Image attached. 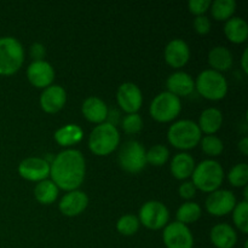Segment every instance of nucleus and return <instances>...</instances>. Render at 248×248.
Listing matches in <instances>:
<instances>
[{
  "mask_svg": "<svg viewBox=\"0 0 248 248\" xmlns=\"http://www.w3.org/2000/svg\"><path fill=\"white\" fill-rule=\"evenodd\" d=\"M24 62V48L14 36L0 38V75L10 77L18 72Z\"/></svg>",
  "mask_w": 248,
  "mask_h": 248,
  "instance_id": "5",
  "label": "nucleus"
},
{
  "mask_svg": "<svg viewBox=\"0 0 248 248\" xmlns=\"http://www.w3.org/2000/svg\"><path fill=\"white\" fill-rule=\"evenodd\" d=\"M211 15L216 21L227 22L234 17L236 10V2L234 0H215L211 1Z\"/></svg>",
  "mask_w": 248,
  "mask_h": 248,
  "instance_id": "28",
  "label": "nucleus"
},
{
  "mask_svg": "<svg viewBox=\"0 0 248 248\" xmlns=\"http://www.w3.org/2000/svg\"><path fill=\"white\" fill-rule=\"evenodd\" d=\"M138 219L143 227L149 230L164 229L170 223L169 208L161 201H147L140 208Z\"/></svg>",
  "mask_w": 248,
  "mask_h": 248,
  "instance_id": "9",
  "label": "nucleus"
},
{
  "mask_svg": "<svg viewBox=\"0 0 248 248\" xmlns=\"http://www.w3.org/2000/svg\"><path fill=\"white\" fill-rule=\"evenodd\" d=\"M195 160L188 153H178L171 160L170 170L171 174L178 181H186L190 178L195 169Z\"/></svg>",
  "mask_w": 248,
  "mask_h": 248,
  "instance_id": "21",
  "label": "nucleus"
},
{
  "mask_svg": "<svg viewBox=\"0 0 248 248\" xmlns=\"http://www.w3.org/2000/svg\"><path fill=\"white\" fill-rule=\"evenodd\" d=\"M232 222L235 227L242 232V234H248V202L246 200H242L236 202L234 210H232Z\"/></svg>",
  "mask_w": 248,
  "mask_h": 248,
  "instance_id": "32",
  "label": "nucleus"
},
{
  "mask_svg": "<svg viewBox=\"0 0 248 248\" xmlns=\"http://www.w3.org/2000/svg\"><path fill=\"white\" fill-rule=\"evenodd\" d=\"M237 148H239V152L241 153L242 155L247 156L248 155V138L244 137L237 144Z\"/></svg>",
  "mask_w": 248,
  "mask_h": 248,
  "instance_id": "39",
  "label": "nucleus"
},
{
  "mask_svg": "<svg viewBox=\"0 0 248 248\" xmlns=\"http://www.w3.org/2000/svg\"><path fill=\"white\" fill-rule=\"evenodd\" d=\"M236 196L227 189H218L208 194L205 201L206 211L215 217H224L232 212L236 205Z\"/></svg>",
  "mask_w": 248,
  "mask_h": 248,
  "instance_id": "11",
  "label": "nucleus"
},
{
  "mask_svg": "<svg viewBox=\"0 0 248 248\" xmlns=\"http://www.w3.org/2000/svg\"><path fill=\"white\" fill-rule=\"evenodd\" d=\"M195 90L201 97L208 101H220L228 93V81L222 73L205 69L195 80Z\"/></svg>",
  "mask_w": 248,
  "mask_h": 248,
  "instance_id": "6",
  "label": "nucleus"
},
{
  "mask_svg": "<svg viewBox=\"0 0 248 248\" xmlns=\"http://www.w3.org/2000/svg\"><path fill=\"white\" fill-rule=\"evenodd\" d=\"M200 145L202 152L211 157L219 156L223 153V150H224L223 140L216 135L203 136L200 140Z\"/></svg>",
  "mask_w": 248,
  "mask_h": 248,
  "instance_id": "30",
  "label": "nucleus"
},
{
  "mask_svg": "<svg viewBox=\"0 0 248 248\" xmlns=\"http://www.w3.org/2000/svg\"><path fill=\"white\" fill-rule=\"evenodd\" d=\"M211 1L210 0H191L188 2V9L190 14L194 16H202L210 10Z\"/></svg>",
  "mask_w": 248,
  "mask_h": 248,
  "instance_id": "35",
  "label": "nucleus"
},
{
  "mask_svg": "<svg viewBox=\"0 0 248 248\" xmlns=\"http://www.w3.org/2000/svg\"><path fill=\"white\" fill-rule=\"evenodd\" d=\"M247 60H248V50L244 51V53H242L241 56V67H242V70L245 72V74H248V65H247Z\"/></svg>",
  "mask_w": 248,
  "mask_h": 248,
  "instance_id": "40",
  "label": "nucleus"
},
{
  "mask_svg": "<svg viewBox=\"0 0 248 248\" xmlns=\"http://www.w3.org/2000/svg\"><path fill=\"white\" fill-rule=\"evenodd\" d=\"M223 125V113L218 108H207L199 116L198 126L201 133L216 135Z\"/></svg>",
  "mask_w": 248,
  "mask_h": 248,
  "instance_id": "23",
  "label": "nucleus"
},
{
  "mask_svg": "<svg viewBox=\"0 0 248 248\" xmlns=\"http://www.w3.org/2000/svg\"><path fill=\"white\" fill-rule=\"evenodd\" d=\"M116 101L126 114L138 113L143 104V93L133 82H124L116 91Z\"/></svg>",
  "mask_w": 248,
  "mask_h": 248,
  "instance_id": "13",
  "label": "nucleus"
},
{
  "mask_svg": "<svg viewBox=\"0 0 248 248\" xmlns=\"http://www.w3.org/2000/svg\"><path fill=\"white\" fill-rule=\"evenodd\" d=\"M201 215H202V210H201L199 203L194 202V201H186L177 210L176 218L177 222L189 225L198 222L201 218Z\"/></svg>",
  "mask_w": 248,
  "mask_h": 248,
  "instance_id": "27",
  "label": "nucleus"
},
{
  "mask_svg": "<svg viewBox=\"0 0 248 248\" xmlns=\"http://www.w3.org/2000/svg\"><path fill=\"white\" fill-rule=\"evenodd\" d=\"M224 34L232 44H244L248 38V24L241 17H232L224 24Z\"/></svg>",
  "mask_w": 248,
  "mask_h": 248,
  "instance_id": "25",
  "label": "nucleus"
},
{
  "mask_svg": "<svg viewBox=\"0 0 248 248\" xmlns=\"http://www.w3.org/2000/svg\"><path fill=\"white\" fill-rule=\"evenodd\" d=\"M145 148L137 140H128L121 147L118 155V161L121 169L131 174L142 172L147 166Z\"/></svg>",
  "mask_w": 248,
  "mask_h": 248,
  "instance_id": "8",
  "label": "nucleus"
},
{
  "mask_svg": "<svg viewBox=\"0 0 248 248\" xmlns=\"http://www.w3.org/2000/svg\"><path fill=\"white\" fill-rule=\"evenodd\" d=\"M120 144V132L111 123L99 124L91 131L89 137V149L97 156H108Z\"/></svg>",
  "mask_w": 248,
  "mask_h": 248,
  "instance_id": "3",
  "label": "nucleus"
},
{
  "mask_svg": "<svg viewBox=\"0 0 248 248\" xmlns=\"http://www.w3.org/2000/svg\"><path fill=\"white\" fill-rule=\"evenodd\" d=\"M202 138L198 124L183 119L172 124L167 131V140L173 148L179 150H191L200 144Z\"/></svg>",
  "mask_w": 248,
  "mask_h": 248,
  "instance_id": "4",
  "label": "nucleus"
},
{
  "mask_svg": "<svg viewBox=\"0 0 248 248\" xmlns=\"http://www.w3.org/2000/svg\"><path fill=\"white\" fill-rule=\"evenodd\" d=\"M55 69L47 61H33L27 68V79L36 89H46L55 80Z\"/></svg>",
  "mask_w": 248,
  "mask_h": 248,
  "instance_id": "14",
  "label": "nucleus"
},
{
  "mask_svg": "<svg viewBox=\"0 0 248 248\" xmlns=\"http://www.w3.org/2000/svg\"><path fill=\"white\" fill-rule=\"evenodd\" d=\"M140 223L137 216L125 215L116 222V230L124 236H132L140 230Z\"/></svg>",
  "mask_w": 248,
  "mask_h": 248,
  "instance_id": "31",
  "label": "nucleus"
},
{
  "mask_svg": "<svg viewBox=\"0 0 248 248\" xmlns=\"http://www.w3.org/2000/svg\"><path fill=\"white\" fill-rule=\"evenodd\" d=\"M181 98L170 92L164 91L156 94L149 107V114L155 121L161 124L171 123L181 114Z\"/></svg>",
  "mask_w": 248,
  "mask_h": 248,
  "instance_id": "7",
  "label": "nucleus"
},
{
  "mask_svg": "<svg viewBox=\"0 0 248 248\" xmlns=\"http://www.w3.org/2000/svg\"><path fill=\"white\" fill-rule=\"evenodd\" d=\"M89 206V196L81 190L68 191L58 203V210L65 217H77Z\"/></svg>",
  "mask_w": 248,
  "mask_h": 248,
  "instance_id": "16",
  "label": "nucleus"
},
{
  "mask_svg": "<svg viewBox=\"0 0 248 248\" xmlns=\"http://www.w3.org/2000/svg\"><path fill=\"white\" fill-rule=\"evenodd\" d=\"M162 241L166 248H194V236L188 225L171 222L164 228Z\"/></svg>",
  "mask_w": 248,
  "mask_h": 248,
  "instance_id": "10",
  "label": "nucleus"
},
{
  "mask_svg": "<svg viewBox=\"0 0 248 248\" xmlns=\"http://www.w3.org/2000/svg\"><path fill=\"white\" fill-rule=\"evenodd\" d=\"M207 58L211 69L218 73L228 72L234 63L232 51L225 46H215V47L211 48Z\"/></svg>",
  "mask_w": 248,
  "mask_h": 248,
  "instance_id": "22",
  "label": "nucleus"
},
{
  "mask_svg": "<svg viewBox=\"0 0 248 248\" xmlns=\"http://www.w3.org/2000/svg\"><path fill=\"white\" fill-rule=\"evenodd\" d=\"M58 191L60 189L51 179H45L35 184L34 198L41 205H51L57 200Z\"/></svg>",
  "mask_w": 248,
  "mask_h": 248,
  "instance_id": "26",
  "label": "nucleus"
},
{
  "mask_svg": "<svg viewBox=\"0 0 248 248\" xmlns=\"http://www.w3.org/2000/svg\"><path fill=\"white\" fill-rule=\"evenodd\" d=\"M178 194L182 199L186 201H190L191 199L195 198L196 195V188L191 182H183L178 188Z\"/></svg>",
  "mask_w": 248,
  "mask_h": 248,
  "instance_id": "37",
  "label": "nucleus"
},
{
  "mask_svg": "<svg viewBox=\"0 0 248 248\" xmlns=\"http://www.w3.org/2000/svg\"><path fill=\"white\" fill-rule=\"evenodd\" d=\"M86 174V161L78 149H64L50 162V178L58 189L78 190Z\"/></svg>",
  "mask_w": 248,
  "mask_h": 248,
  "instance_id": "1",
  "label": "nucleus"
},
{
  "mask_svg": "<svg viewBox=\"0 0 248 248\" xmlns=\"http://www.w3.org/2000/svg\"><path fill=\"white\" fill-rule=\"evenodd\" d=\"M81 113L89 123L99 125V124H103L107 121L109 116V109L103 99L96 96H91L87 97L82 102Z\"/></svg>",
  "mask_w": 248,
  "mask_h": 248,
  "instance_id": "19",
  "label": "nucleus"
},
{
  "mask_svg": "<svg viewBox=\"0 0 248 248\" xmlns=\"http://www.w3.org/2000/svg\"><path fill=\"white\" fill-rule=\"evenodd\" d=\"M228 182L236 188H245L248 182V165L246 162L235 165L228 173Z\"/></svg>",
  "mask_w": 248,
  "mask_h": 248,
  "instance_id": "33",
  "label": "nucleus"
},
{
  "mask_svg": "<svg viewBox=\"0 0 248 248\" xmlns=\"http://www.w3.org/2000/svg\"><path fill=\"white\" fill-rule=\"evenodd\" d=\"M164 57L167 64L174 69L183 68L190 60V48L182 39H173L166 45Z\"/></svg>",
  "mask_w": 248,
  "mask_h": 248,
  "instance_id": "17",
  "label": "nucleus"
},
{
  "mask_svg": "<svg viewBox=\"0 0 248 248\" xmlns=\"http://www.w3.org/2000/svg\"><path fill=\"white\" fill-rule=\"evenodd\" d=\"M29 55L33 58V61H43L46 55L45 46L40 43H34L29 48Z\"/></svg>",
  "mask_w": 248,
  "mask_h": 248,
  "instance_id": "38",
  "label": "nucleus"
},
{
  "mask_svg": "<svg viewBox=\"0 0 248 248\" xmlns=\"http://www.w3.org/2000/svg\"><path fill=\"white\" fill-rule=\"evenodd\" d=\"M145 157H147V164L155 167L164 166L170 159V150L166 145L155 144L149 150H147Z\"/></svg>",
  "mask_w": 248,
  "mask_h": 248,
  "instance_id": "29",
  "label": "nucleus"
},
{
  "mask_svg": "<svg viewBox=\"0 0 248 248\" xmlns=\"http://www.w3.org/2000/svg\"><path fill=\"white\" fill-rule=\"evenodd\" d=\"M194 29H195L196 33L199 35H206V34L210 33L211 31V21L206 15L202 16H196L194 18Z\"/></svg>",
  "mask_w": 248,
  "mask_h": 248,
  "instance_id": "36",
  "label": "nucleus"
},
{
  "mask_svg": "<svg viewBox=\"0 0 248 248\" xmlns=\"http://www.w3.org/2000/svg\"><path fill=\"white\" fill-rule=\"evenodd\" d=\"M53 138L58 145L69 149L70 147L81 142L84 138V131L77 124H68L56 130Z\"/></svg>",
  "mask_w": 248,
  "mask_h": 248,
  "instance_id": "24",
  "label": "nucleus"
},
{
  "mask_svg": "<svg viewBox=\"0 0 248 248\" xmlns=\"http://www.w3.org/2000/svg\"><path fill=\"white\" fill-rule=\"evenodd\" d=\"M143 128V120L138 113L127 114L123 119V130L127 135H136Z\"/></svg>",
  "mask_w": 248,
  "mask_h": 248,
  "instance_id": "34",
  "label": "nucleus"
},
{
  "mask_svg": "<svg viewBox=\"0 0 248 248\" xmlns=\"http://www.w3.org/2000/svg\"><path fill=\"white\" fill-rule=\"evenodd\" d=\"M224 174V170L219 162L213 159H206L195 165L190 178L196 190L210 194L220 188Z\"/></svg>",
  "mask_w": 248,
  "mask_h": 248,
  "instance_id": "2",
  "label": "nucleus"
},
{
  "mask_svg": "<svg viewBox=\"0 0 248 248\" xmlns=\"http://www.w3.org/2000/svg\"><path fill=\"white\" fill-rule=\"evenodd\" d=\"M210 240L216 248H234L237 242L236 230L227 223H219L211 229Z\"/></svg>",
  "mask_w": 248,
  "mask_h": 248,
  "instance_id": "20",
  "label": "nucleus"
},
{
  "mask_svg": "<svg viewBox=\"0 0 248 248\" xmlns=\"http://www.w3.org/2000/svg\"><path fill=\"white\" fill-rule=\"evenodd\" d=\"M18 174L28 182L39 183L50 177V162L43 157L31 156L22 160L17 167Z\"/></svg>",
  "mask_w": 248,
  "mask_h": 248,
  "instance_id": "12",
  "label": "nucleus"
},
{
  "mask_svg": "<svg viewBox=\"0 0 248 248\" xmlns=\"http://www.w3.org/2000/svg\"><path fill=\"white\" fill-rule=\"evenodd\" d=\"M39 103L45 113L56 114L64 108L67 103V92L61 85L52 84L43 90Z\"/></svg>",
  "mask_w": 248,
  "mask_h": 248,
  "instance_id": "15",
  "label": "nucleus"
},
{
  "mask_svg": "<svg viewBox=\"0 0 248 248\" xmlns=\"http://www.w3.org/2000/svg\"><path fill=\"white\" fill-rule=\"evenodd\" d=\"M167 92L174 94L176 97L190 96L195 90V80L190 74L186 72H174L166 80Z\"/></svg>",
  "mask_w": 248,
  "mask_h": 248,
  "instance_id": "18",
  "label": "nucleus"
}]
</instances>
